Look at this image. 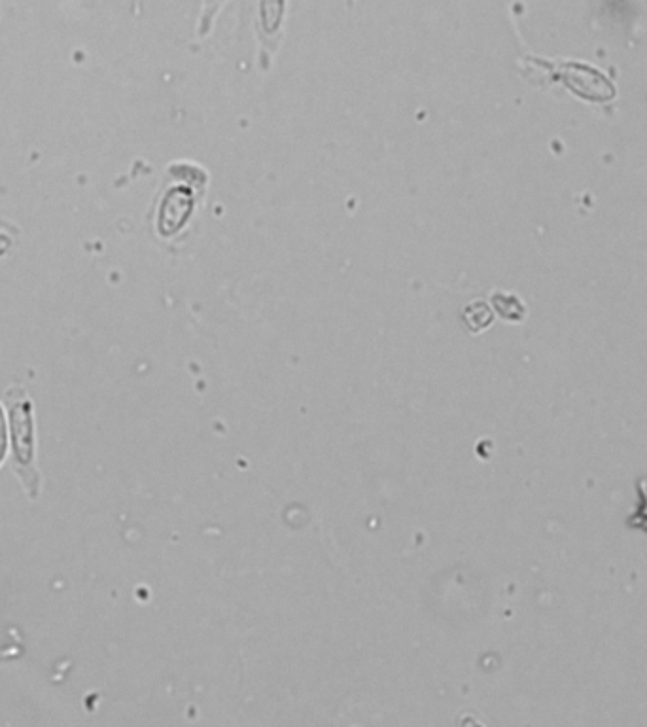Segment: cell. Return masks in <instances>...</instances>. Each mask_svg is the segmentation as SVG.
I'll return each mask as SVG.
<instances>
[{
  "label": "cell",
  "instance_id": "obj_1",
  "mask_svg": "<svg viewBox=\"0 0 647 727\" xmlns=\"http://www.w3.org/2000/svg\"><path fill=\"white\" fill-rule=\"evenodd\" d=\"M6 404L12 421L14 468L25 485V491L35 498L40 491V476L35 464V430L31 402L23 389L12 387L6 391Z\"/></svg>",
  "mask_w": 647,
  "mask_h": 727
},
{
  "label": "cell",
  "instance_id": "obj_2",
  "mask_svg": "<svg viewBox=\"0 0 647 727\" xmlns=\"http://www.w3.org/2000/svg\"><path fill=\"white\" fill-rule=\"evenodd\" d=\"M532 65L538 69V76H543L542 84L560 82L583 101L608 103L615 99L617 89L612 80L602 71L587 63L579 61H547L532 59Z\"/></svg>",
  "mask_w": 647,
  "mask_h": 727
},
{
  "label": "cell",
  "instance_id": "obj_3",
  "mask_svg": "<svg viewBox=\"0 0 647 727\" xmlns=\"http://www.w3.org/2000/svg\"><path fill=\"white\" fill-rule=\"evenodd\" d=\"M14 233H18L16 226L0 220V256L14 245Z\"/></svg>",
  "mask_w": 647,
  "mask_h": 727
},
{
  "label": "cell",
  "instance_id": "obj_4",
  "mask_svg": "<svg viewBox=\"0 0 647 727\" xmlns=\"http://www.w3.org/2000/svg\"><path fill=\"white\" fill-rule=\"evenodd\" d=\"M4 453H6V426H4V415L0 409V462L4 459Z\"/></svg>",
  "mask_w": 647,
  "mask_h": 727
}]
</instances>
